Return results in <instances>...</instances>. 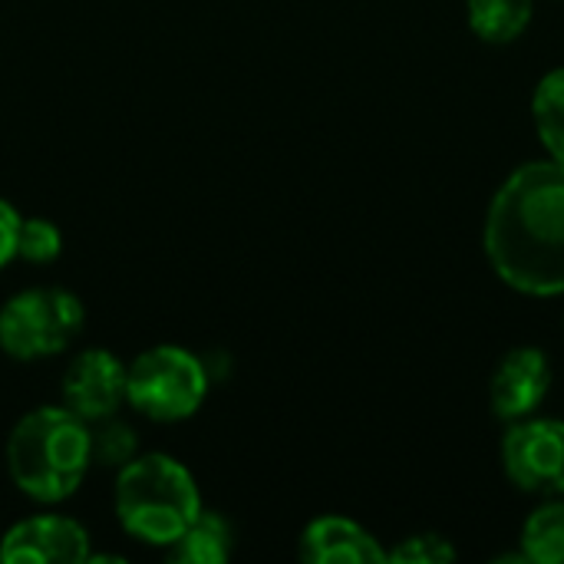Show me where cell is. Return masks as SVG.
<instances>
[{
	"mask_svg": "<svg viewBox=\"0 0 564 564\" xmlns=\"http://www.w3.org/2000/svg\"><path fill=\"white\" fill-rule=\"evenodd\" d=\"M135 449H139V440H135L132 426L119 423L116 416L89 423V459H93V466L122 469L126 463L135 459Z\"/></svg>",
	"mask_w": 564,
	"mask_h": 564,
	"instance_id": "9a60e30c",
	"label": "cell"
},
{
	"mask_svg": "<svg viewBox=\"0 0 564 564\" xmlns=\"http://www.w3.org/2000/svg\"><path fill=\"white\" fill-rule=\"evenodd\" d=\"M20 212L0 198V268L17 258V235H20Z\"/></svg>",
	"mask_w": 564,
	"mask_h": 564,
	"instance_id": "ac0fdd59",
	"label": "cell"
},
{
	"mask_svg": "<svg viewBox=\"0 0 564 564\" xmlns=\"http://www.w3.org/2000/svg\"><path fill=\"white\" fill-rule=\"evenodd\" d=\"M235 555V529L218 512H198L195 522L169 545V558L178 564H225Z\"/></svg>",
	"mask_w": 564,
	"mask_h": 564,
	"instance_id": "8fae6325",
	"label": "cell"
},
{
	"mask_svg": "<svg viewBox=\"0 0 564 564\" xmlns=\"http://www.w3.org/2000/svg\"><path fill=\"white\" fill-rule=\"evenodd\" d=\"M83 301L66 288H26L0 307V350L20 364L50 360L83 334Z\"/></svg>",
	"mask_w": 564,
	"mask_h": 564,
	"instance_id": "5b68a950",
	"label": "cell"
},
{
	"mask_svg": "<svg viewBox=\"0 0 564 564\" xmlns=\"http://www.w3.org/2000/svg\"><path fill=\"white\" fill-rule=\"evenodd\" d=\"M387 562L449 564V562H456V549L449 545V539H443V535H436V532H423V535H410V539H403L393 552H387Z\"/></svg>",
	"mask_w": 564,
	"mask_h": 564,
	"instance_id": "e0dca14e",
	"label": "cell"
},
{
	"mask_svg": "<svg viewBox=\"0 0 564 564\" xmlns=\"http://www.w3.org/2000/svg\"><path fill=\"white\" fill-rule=\"evenodd\" d=\"M522 555L529 564H564V496H549V502L529 516Z\"/></svg>",
	"mask_w": 564,
	"mask_h": 564,
	"instance_id": "4fadbf2b",
	"label": "cell"
},
{
	"mask_svg": "<svg viewBox=\"0 0 564 564\" xmlns=\"http://www.w3.org/2000/svg\"><path fill=\"white\" fill-rule=\"evenodd\" d=\"M212 387V373L202 357L185 347L159 344L142 350L129 364L126 403L155 423H182L198 413Z\"/></svg>",
	"mask_w": 564,
	"mask_h": 564,
	"instance_id": "277c9868",
	"label": "cell"
},
{
	"mask_svg": "<svg viewBox=\"0 0 564 564\" xmlns=\"http://www.w3.org/2000/svg\"><path fill=\"white\" fill-rule=\"evenodd\" d=\"M126 377L129 367L109 350H83L69 360L63 373V406L76 413L83 423H99L116 416L126 403Z\"/></svg>",
	"mask_w": 564,
	"mask_h": 564,
	"instance_id": "52a82bcc",
	"label": "cell"
},
{
	"mask_svg": "<svg viewBox=\"0 0 564 564\" xmlns=\"http://www.w3.org/2000/svg\"><path fill=\"white\" fill-rule=\"evenodd\" d=\"M502 469L512 486L535 496H564V420L529 416L509 423Z\"/></svg>",
	"mask_w": 564,
	"mask_h": 564,
	"instance_id": "8992f818",
	"label": "cell"
},
{
	"mask_svg": "<svg viewBox=\"0 0 564 564\" xmlns=\"http://www.w3.org/2000/svg\"><path fill=\"white\" fill-rule=\"evenodd\" d=\"M482 248L512 291L564 294V165L529 162L499 185L486 212Z\"/></svg>",
	"mask_w": 564,
	"mask_h": 564,
	"instance_id": "6da1fadb",
	"label": "cell"
},
{
	"mask_svg": "<svg viewBox=\"0 0 564 564\" xmlns=\"http://www.w3.org/2000/svg\"><path fill=\"white\" fill-rule=\"evenodd\" d=\"M202 512V496L192 473L165 456H135L116 479V516L129 539L169 549Z\"/></svg>",
	"mask_w": 564,
	"mask_h": 564,
	"instance_id": "3957f363",
	"label": "cell"
},
{
	"mask_svg": "<svg viewBox=\"0 0 564 564\" xmlns=\"http://www.w3.org/2000/svg\"><path fill=\"white\" fill-rule=\"evenodd\" d=\"M466 17L482 43L502 46L529 30L535 17V0H466Z\"/></svg>",
	"mask_w": 564,
	"mask_h": 564,
	"instance_id": "7c38bea8",
	"label": "cell"
},
{
	"mask_svg": "<svg viewBox=\"0 0 564 564\" xmlns=\"http://www.w3.org/2000/svg\"><path fill=\"white\" fill-rule=\"evenodd\" d=\"M89 532L66 516H33L0 539L3 564H86Z\"/></svg>",
	"mask_w": 564,
	"mask_h": 564,
	"instance_id": "ba28073f",
	"label": "cell"
},
{
	"mask_svg": "<svg viewBox=\"0 0 564 564\" xmlns=\"http://www.w3.org/2000/svg\"><path fill=\"white\" fill-rule=\"evenodd\" d=\"M552 390V360L539 347H516L489 380V403L499 420L519 423L539 413Z\"/></svg>",
	"mask_w": 564,
	"mask_h": 564,
	"instance_id": "9c48e42d",
	"label": "cell"
},
{
	"mask_svg": "<svg viewBox=\"0 0 564 564\" xmlns=\"http://www.w3.org/2000/svg\"><path fill=\"white\" fill-rule=\"evenodd\" d=\"M63 251V235L46 218H23L17 235V258L30 264H50Z\"/></svg>",
	"mask_w": 564,
	"mask_h": 564,
	"instance_id": "2e32d148",
	"label": "cell"
},
{
	"mask_svg": "<svg viewBox=\"0 0 564 564\" xmlns=\"http://www.w3.org/2000/svg\"><path fill=\"white\" fill-rule=\"evenodd\" d=\"M532 122L549 159L564 165V66L539 79L532 93Z\"/></svg>",
	"mask_w": 564,
	"mask_h": 564,
	"instance_id": "5bb4252c",
	"label": "cell"
},
{
	"mask_svg": "<svg viewBox=\"0 0 564 564\" xmlns=\"http://www.w3.org/2000/svg\"><path fill=\"white\" fill-rule=\"evenodd\" d=\"M89 459V423L66 406H40L17 420L7 440V469L13 486L40 502H66L86 479Z\"/></svg>",
	"mask_w": 564,
	"mask_h": 564,
	"instance_id": "7a4b0ae2",
	"label": "cell"
},
{
	"mask_svg": "<svg viewBox=\"0 0 564 564\" xmlns=\"http://www.w3.org/2000/svg\"><path fill=\"white\" fill-rule=\"evenodd\" d=\"M301 558L307 564H383L387 549L344 516H321L301 532Z\"/></svg>",
	"mask_w": 564,
	"mask_h": 564,
	"instance_id": "30bf717a",
	"label": "cell"
}]
</instances>
